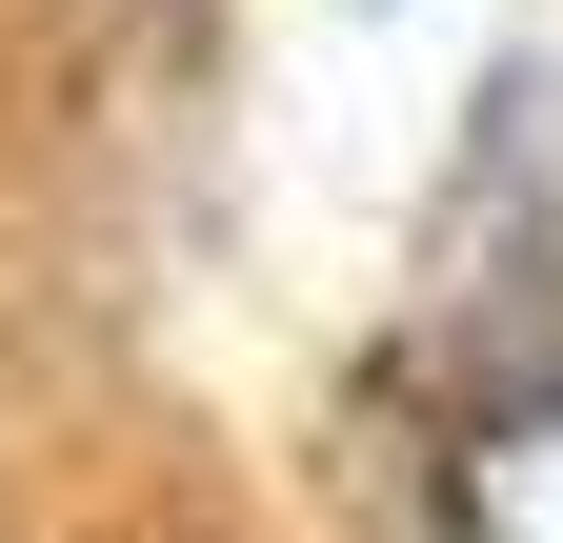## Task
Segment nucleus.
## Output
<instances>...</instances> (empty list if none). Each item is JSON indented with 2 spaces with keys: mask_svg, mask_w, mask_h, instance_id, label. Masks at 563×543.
Returning <instances> with one entry per match:
<instances>
[{
  "mask_svg": "<svg viewBox=\"0 0 563 543\" xmlns=\"http://www.w3.org/2000/svg\"><path fill=\"white\" fill-rule=\"evenodd\" d=\"M443 543H563V363L483 383L443 443Z\"/></svg>",
  "mask_w": 563,
  "mask_h": 543,
  "instance_id": "1",
  "label": "nucleus"
}]
</instances>
